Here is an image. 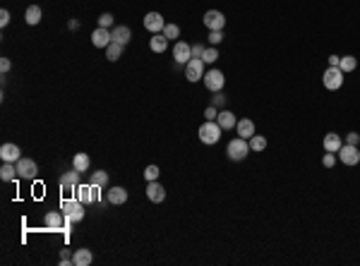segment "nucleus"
Here are the masks:
<instances>
[{
  "label": "nucleus",
  "mask_w": 360,
  "mask_h": 266,
  "mask_svg": "<svg viewBox=\"0 0 360 266\" xmlns=\"http://www.w3.org/2000/svg\"><path fill=\"white\" fill-rule=\"evenodd\" d=\"M63 213H65V221L67 223H80L84 218V204L80 199H63Z\"/></svg>",
  "instance_id": "1"
},
{
  "label": "nucleus",
  "mask_w": 360,
  "mask_h": 266,
  "mask_svg": "<svg viewBox=\"0 0 360 266\" xmlns=\"http://www.w3.org/2000/svg\"><path fill=\"white\" fill-rule=\"evenodd\" d=\"M221 132L223 130H221V125H219L216 120H207V122L199 127L197 134H199V139H202L204 144H216V142L221 139Z\"/></svg>",
  "instance_id": "2"
},
{
  "label": "nucleus",
  "mask_w": 360,
  "mask_h": 266,
  "mask_svg": "<svg viewBox=\"0 0 360 266\" xmlns=\"http://www.w3.org/2000/svg\"><path fill=\"white\" fill-rule=\"evenodd\" d=\"M250 151H252V149H250V142H248V139H243V137L231 139V142H228V147H226V153H228V158H231V161H243Z\"/></svg>",
  "instance_id": "3"
},
{
  "label": "nucleus",
  "mask_w": 360,
  "mask_h": 266,
  "mask_svg": "<svg viewBox=\"0 0 360 266\" xmlns=\"http://www.w3.org/2000/svg\"><path fill=\"white\" fill-rule=\"evenodd\" d=\"M343 75L346 72L341 67H327L322 82H324V87L329 89V91H336V89H341V84H343Z\"/></svg>",
  "instance_id": "4"
},
{
  "label": "nucleus",
  "mask_w": 360,
  "mask_h": 266,
  "mask_svg": "<svg viewBox=\"0 0 360 266\" xmlns=\"http://www.w3.org/2000/svg\"><path fill=\"white\" fill-rule=\"evenodd\" d=\"M185 77L188 82H199L204 79V60L202 58H190L185 62Z\"/></svg>",
  "instance_id": "5"
},
{
  "label": "nucleus",
  "mask_w": 360,
  "mask_h": 266,
  "mask_svg": "<svg viewBox=\"0 0 360 266\" xmlns=\"http://www.w3.org/2000/svg\"><path fill=\"white\" fill-rule=\"evenodd\" d=\"M336 156H339L341 163H346V166H358L360 163V149L353 147V144H343V147L336 151Z\"/></svg>",
  "instance_id": "6"
},
{
  "label": "nucleus",
  "mask_w": 360,
  "mask_h": 266,
  "mask_svg": "<svg viewBox=\"0 0 360 266\" xmlns=\"http://www.w3.org/2000/svg\"><path fill=\"white\" fill-rule=\"evenodd\" d=\"M204 27L209 31H223V27H226L223 12H219V10H207L204 12Z\"/></svg>",
  "instance_id": "7"
},
{
  "label": "nucleus",
  "mask_w": 360,
  "mask_h": 266,
  "mask_svg": "<svg viewBox=\"0 0 360 266\" xmlns=\"http://www.w3.org/2000/svg\"><path fill=\"white\" fill-rule=\"evenodd\" d=\"M223 84H226V77H223L221 70H209V72H204V87L209 89V91H221Z\"/></svg>",
  "instance_id": "8"
},
{
  "label": "nucleus",
  "mask_w": 360,
  "mask_h": 266,
  "mask_svg": "<svg viewBox=\"0 0 360 266\" xmlns=\"http://www.w3.org/2000/svg\"><path fill=\"white\" fill-rule=\"evenodd\" d=\"M17 177H24V180H34L39 175V166L31 161V158H20L17 163Z\"/></svg>",
  "instance_id": "9"
},
{
  "label": "nucleus",
  "mask_w": 360,
  "mask_h": 266,
  "mask_svg": "<svg viewBox=\"0 0 360 266\" xmlns=\"http://www.w3.org/2000/svg\"><path fill=\"white\" fill-rule=\"evenodd\" d=\"M99 190H101V187H96V185L89 182V185H80L75 192H77V199H80L82 204H94V202L99 199Z\"/></svg>",
  "instance_id": "10"
},
{
  "label": "nucleus",
  "mask_w": 360,
  "mask_h": 266,
  "mask_svg": "<svg viewBox=\"0 0 360 266\" xmlns=\"http://www.w3.org/2000/svg\"><path fill=\"white\" fill-rule=\"evenodd\" d=\"M173 58H175L178 65H185L188 60L192 58V46L185 43V41H175V46H173Z\"/></svg>",
  "instance_id": "11"
},
{
  "label": "nucleus",
  "mask_w": 360,
  "mask_h": 266,
  "mask_svg": "<svg viewBox=\"0 0 360 266\" xmlns=\"http://www.w3.org/2000/svg\"><path fill=\"white\" fill-rule=\"evenodd\" d=\"M80 187V171H67V173H63V177H60V190L63 192H75Z\"/></svg>",
  "instance_id": "12"
},
{
  "label": "nucleus",
  "mask_w": 360,
  "mask_h": 266,
  "mask_svg": "<svg viewBox=\"0 0 360 266\" xmlns=\"http://www.w3.org/2000/svg\"><path fill=\"white\" fill-rule=\"evenodd\" d=\"M144 27H147V31H151V34H159V31H164L166 22H164V17L159 12H147L144 15Z\"/></svg>",
  "instance_id": "13"
},
{
  "label": "nucleus",
  "mask_w": 360,
  "mask_h": 266,
  "mask_svg": "<svg viewBox=\"0 0 360 266\" xmlns=\"http://www.w3.org/2000/svg\"><path fill=\"white\" fill-rule=\"evenodd\" d=\"M147 197H149V202H154V204H161V202L166 199V190H164V185H159L156 180L147 182Z\"/></svg>",
  "instance_id": "14"
},
{
  "label": "nucleus",
  "mask_w": 360,
  "mask_h": 266,
  "mask_svg": "<svg viewBox=\"0 0 360 266\" xmlns=\"http://www.w3.org/2000/svg\"><path fill=\"white\" fill-rule=\"evenodd\" d=\"M22 151H20V147L17 144H2L0 147V158L5 161V163H17L22 156H20Z\"/></svg>",
  "instance_id": "15"
},
{
  "label": "nucleus",
  "mask_w": 360,
  "mask_h": 266,
  "mask_svg": "<svg viewBox=\"0 0 360 266\" xmlns=\"http://www.w3.org/2000/svg\"><path fill=\"white\" fill-rule=\"evenodd\" d=\"M111 41H113L111 29H104V27H99V29H94V34H91V43H94L96 48H106Z\"/></svg>",
  "instance_id": "16"
},
{
  "label": "nucleus",
  "mask_w": 360,
  "mask_h": 266,
  "mask_svg": "<svg viewBox=\"0 0 360 266\" xmlns=\"http://www.w3.org/2000/svg\"><path fill=\"white\" fill-rule=\"evenodd\" d=\"M94 262V254H91V249H75V254H72V266H89Z\"/></svg>",
  "instance_id": "17"
},
{
  "label": "nucleus",
  "mask_w": 360,
  "mask_h": 266,
  "mask_svg": "<svg viewBox=\"0 0 360 266\" xmlns=\"http://www.w3.org/2000/svg\"><path fill=\"white\" fill-rule=\"evenodd\" d=\"M235 130H238V137H243V139H250L252 134H254V122L248 118L238 120V125H235Z\"/></svg>",
  "instance_id": "18"
},
{
  "label": "nucleus",
  "mask_w": 360,
  "mask_h": 266,
  "mask_svg": "<svg viewBox=\"0 0 360 266\" xmlns=\"http://www.w3.org/2000/svg\"><path fill=\"white\" fill-rule=\"evenodd\" d=\"M111 36L113 41H118V43H130V38H132V31H130V27H113L111 29Z\"/></svg>",
  "instance_id": "19"
},
{
  "label": "nucleus",
  "mask_w": 360,
  "mask_h": 266,
  "mask_svg": "<svg viewBox=\"0 0 360 266\" xmlns=\"http://www.w3.org/2000/svg\"><path fill=\"white\" fill-rule=\"evenodd\" d=\"M322 147H324V151H332V153H336L339 149L343 147V142H341V137H339L336 132H329V134L324 137V142H322Z\"/></svg>",
  "instance_id": "20"
},
{
  "label": "nucleus",
  "mask_w": 360,
  "mask_h": 266,
  "mask_svg": "<svg viewBox=\"0 0 360 266\" xmlns=\"http://www.w3.org/2000/svg\"><path fill=\"white\" fill-rule=\"evenodd\" d=\"M216 122L221 125V130H231V127H235L238 125V120H235V115L231 113V111H219V118H216Z\"/></svg>",
  "instance_id": "21"
},
{
  "label": "nucleus",
  "mask_w": 360,
  "mask_h": 266,
  "mask_svg": "<svg viewBox=\"0 0 360 266\" xmlns=\"http://www.w3.org/2000/svg\"><path fill=\"white\" fill-rule=\"evenodd\" d=\"M108 202L111 204H125L127 202V190L125 187H111L108 190Z\"/></svg>",
  "instance_id": "22"
},
{
  "label": "nucleus",
  "mask_w": 360,
  "mask_h": 266,
  "mask_svg": "<svg viewBox=\"0 0 360 266\" xmlns=\"http://www.w3.org/2000/svg\"><path fill=\"white\" fill-rule=\"evenodd\" d=\"M63 221H65V213H58V211H48L46 218H43L46 228H53V230H58L63 226Z\"/></svg>",
  "instance_id": "23"
},
{
  "label": "nucleus",
  "mask_w": 360,
  "mask_h": 266,
  "mask_svg": "<svg viewBox=\"0 0 360 266\" xmlns=\"http://www.w3.org/2000/svg\"><path fill=\"white\" fill-rule=\"evenodd\" d=\"M24 22L31 24V27H36V24L41 22V7H39V5H29L27 12H24Z\"/></svg>",
  "instance_id": "24"
},
{
  "label": "nucleus",
  "mask_w": 360,
  "mask_h": 266,
  "mask_svg": "<svg viewBox=\"0 0 360 266\" xmlns=\"http://www.w3.org/2000/svg\"><path fill=\"white\" fill-rule=\"evenodd\" d=\"M89 166H91V161H89V153H75V158H72V168H75V171L86 173V171H89Z\"/></svg>",
  "instance_id": "25"
},
{
  "label": "nucleus",
  "mask_w": 360,
  "mask_h": 266,
  "mask_svg": "<svg viewBox=\"0 0 360 266\" xmlns=\"http://www.w3.org/2000/svg\"><path fill=\"white\" fill-rule=\"evenodd\" d=\"M123 43H118V41H111L108 46H106V58L111 60V62H115V60H120L123 58Z\"/></svg>",
  "instance_id": "26"
},
{
  "label": "nucleus",
  "mask_w": 360,
  "mask_h": 266,
  "mask_svg": "<svg viewBox=\"0 0 360 266\" xmlns=\"http://www.w3.org/2000/svg\"><path fill=\"white\" fill-rule=\"evenodd\" d=\"M149 46H151L154 53H164V51L168 48V38L164 36V34H154L151 41H149Z\"/></svg>",
  "instance_id": "27"
},
{
  "label": "nucleus",
  "mask_w": 360,
  "mask_h": 266,
  "mask_svg": "<svg viewBox=\"0 0 360 266\" xmlns=\"http://www.w3.org/2000/svg\"><path fill=\"white\" fill-rule=\"evenodd\" d=\"M17 175V166L15 163H2V168H0V180L2 182H10V180H15Z\"/></svg>",
  "instance_id": "28"
},
{
  "label": "nucleus",
  "mask_w": 360,
  "mask_h": 266,
  "mask_svg": "<svg viewBox=\"0 0 360 266\" xmlns=\"http://www.w3.org/2000/svg\"><path fill=\"white\" fill-rule=\"evenodd\" d=\"M248 142H250V149H252V151H264V149H267V137H262V134H252Z\"/></svg>",
  "instance_id": "29"
},
{
  "label": "nucleus",
  "mask_w": 360,
  "mask_h": 266,
  "mask_svg": "<svg viewBox=\"0 0 360 266\" xmlns=\"http://www.w3.org/2000/svg\"><path fill=\"white\" fill-rule=\"evenodd\" d=\"M91 185H96V187H106V185H108V173H106V171H96V173H91Z\"/></svg>",
  "instance_id": "30"
},
{
  "label": "nucleus",
  "mask_w": 360,
  "mask_h": 266,
  "mask_svg": "<svg viewBox=\"0 0 360 266\" xmlns=\"http://www.w3.org/2000/svg\"><path fill=\"white\" fill-rule=\"evenodd\" d=\"M356 65H358V60L353 58V56H343V58H341V65H339V67H341L343 72H353V70H356Z\"/></svg>",
  "instance_id": "31"
},
{
  "label": "nucleus",
  "mask_w": 360,
  "mask_h": 266,
  "mask_svg": "<svg viewBox=\"0 0 360 266\" xmlns=\"http://www.w3.org/2000/svg\"><path fill=\"white\" fill-rule=\"evenodd\" d=\"M164 36H166L168 41H175V38L180 36V27H178V24H166V27H164Z\"/></svg>",
  "instance_id": "32"
},
{
  "label": "nucleus",
  "mask_w": 360,
  "mask_h": 266,
  "mask_svg": "<svg viewBox=\"0 0 360 266\" xmlns=\"http://www.w3.org/2000/svg\"><path fill=\"white\" fill-rule=\"evenodd\" d=\"M204 62H216L219 60V51H216V46H209V48H204V56H202Z\"/></svg>",
  "instance_id": "33"
},
{
  "label": "nucleus",
  "mask_w": 360,
  "mask_h": 266,
  "mask_svg": "<svg viewBox=\"0 0 360 266\" xmlns=\"http://www.w3.org/2000/svg\"><path fill=\"white\" fill-rule=\"evenodd\" d=\"M144 177H147V182L156 180V177H159V166H147V168H144Z\"/></svg>",
  "instance_id": "34"
},
{
  "label": "nucleus",
  "mask_w": 360,
  "mask_h": 266,
  "mask_svg": "<svg viewBox=\"0 0 360 266\" xmlns=\"http://www.w3.org/2000/svg\"><path fill=\"white\" fill-rule=\"evenodd\" d=\"M113 24V15L111 12H104L101 17H99V27H104V29H108Z\"/></svg>",
  "instance_id": "35"
},
{
  "label": "nucleus",
  "mask_w": 360,
  "mask_h": 266,
  "mask_svg": "<svg viewBox=\"0 0 360 266\" xmlns=\"http://www.w3.org/2000/svg\"><path fill=\"white\" fill-rule=\"evenodd\" d=\"M322 163H324V168H334V166H336V153L327 151V153H324V158H322Z\"/></svg>",
  "instance_id": "36"
},
{
  "label": "nucleus",
  "mask_w": 360,
  "mask_h": 266,
  "mask_svg": "<svg viewBox=\"0 0 360 266\" xmlns=\"http://www.w3.org/2000/svg\"><path fill=\"white\" fill-rule=\"evenodd\" d=\"M212 106H216V108H223V106H226V96H223L221 91H216V94H214V98H212Z\"/></svg>",
  "instance_id": "37"
},
{
  "label": "nucleus",
  "mask_w": 360,
  "mask_h": 266,
  "mask_svg": "<svg viewBox=\"0 0 360 266\" xmlns=\"http://www.w3.org/2000/svg\"><path fill=\"white\" fill-rule=\"evenodd\" d=\"M221 41H223V34H221V31H212V34H209V43H212V46H219Z\"/></svg>",
  "instance_id": "38"
},
{
  "label": "nucleus",
  "mask_w": 360,
  "mask_h": 266,
  "mask_svg": "<svg viewBox=\"0 0 360 266\" xmlns=\"http://www.w3.org/2000/svg\"><path fill=\"white\" fill-rule=\"evenodd\" d=\"M204 118H207V120H216V118H219V111H216V106H207V111H204Z\"/></svg>",
  "instance_id": "39"
},
{
  "label": "nucleus",
  "mask_w": 360,
  "mask_h": 266,
  "mask_svg": "<svg viewBox=\"0 0 360 266\" xmlns=\"http://www.w3.org/2000/svg\"><path fill=\"white\" fill-rule=\"evenodd\" d=\"M346 144L358 147V144H360V134H358V132H348V134H346Z\"/></svg>",
  "instance_id": "40"
},
{
  "label": "nucleus",
  "mask_w": 360,
  "mask_h": 266,
  "mask_svg": "<svg viewBox=\"0 0 360 266\" xmlns=\"http://www.w3.org/2000/svg\"><path fill=\"white\" fill-rule=\"evenodd\" d=\"M204 56V46L202 43H192V58H202Z\"/></svg>",
  "instance_id": "41"
},
{
  "label": "nucleus",
  "mask_w": 360,
  "mask_h": 266,
  "mask_svg": "<svg viewBox=\"0 0 360 266\" xmlns=\"http://www.w3.org/2000/svg\"><path fill=\"white\" fill-rule=\"evenodd\" d=\"M0 24H2V27L10 24V12H7V10H0Z\"/></svg>",
  "instance_id": "42"
},
{
  "label": "nucleus",
  "mask_w": 360,
  "mask_h": 266,
  "mask_svg": "<svg viewBox=\"0 0 360 266\" xmlns=\"http://www.w3.org/2000/svg\"><path fill=\"white\" fill-rule=\"evenodd\" d=\"M0 70H2V75H7V72H10V60H7V58L0 60Z\"/></svg>",
  "instance_id": "43"
},
{
  "label": "nucleus",
  "mask_w": 360,
  "mask_h": 266,
  "mask_svg": "<svg viewBox=\"0 0 360 266\" xmlns=\"http://www.w3.org/2000/svg\"><path fill=\"white\" fill-rule=\"evenodd\" d=\"M341 65V58L339 56H329V67H339Z\"/></svg>",
  "instance_id": "44"
},
{
  "label": "nucleus",
  "mask_w": 360,
  "mask_h": 266,
  "mask_svg": "<svg viewBox=\"0 0 360 266\" xmlns=\"http://www.w3.org/2000/svg\"><path fill=\"white\" fill-rule=\"evenodd\" d=\"M67 29H80V22H77V19H70V22H67Z\"/></svg>",
  "instance_id": "45"
}]
</instances>
